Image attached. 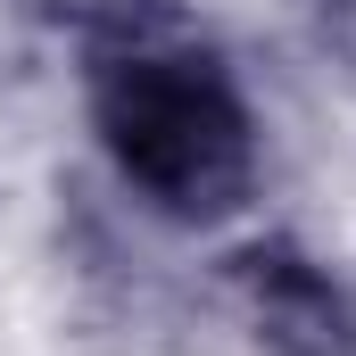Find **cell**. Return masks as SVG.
Returning <instances> with one entry per match:
<instances>
[{
  "label": "cell",
  "mask_w": 356,
  "mask_h": 356,
  "mask_svg": "<svg viewBox=\"0 0 356 356\" xmlns=\"http://www.w3.org/2000/svg\"><path fill=\"white\" fill-rule=\"evenodd\" d=\"M75 124L91 182L175 232L224 249L273 207V99L257 67L191 0H141L75 42Z\"/></svg>",
  "instance_id": "obj_1"
}]
</instances>
